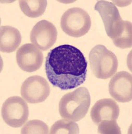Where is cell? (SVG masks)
<instances>
[{
	"label": "cell",
	"instance_id": "obj_1",
	"mask_svg": "<svg viewBox=\"0 0 132 134\" xmlns=\"http://www.w3.org/2000/svg\"><path fill=\"white\" fill-rule=\"evenodd\" d=\"M46 75L53 87L68 90L85 82L87 62L81 50L69 44L51 50L46 57Z\"/></svg>",
	"mask_w": 132,
	"mask_h": 134
},
{
	"label": "cell",
	"instance_id": "obj_2",
	"mask_svg": "<svg viewBox=\"0 0 132 134\" xmlns=\"http://www.w3.org/2000/svg\"><path fill=\"white\" fill-rule=\"evenodd\" d=\"M91 97L87 88L84 87L65 94L59 103V114L63 118L79 121L85 117L90 108Z\"/></svg>",
	"mask_w": 132,
	"mask_h": 134
},
{
	"label": "cell",
	"instance_id": "obj_3",
	"mask_svg": "<svg viewBox=\"0 0 132 134\" xmlns=\"http://www.w3.org/2000/svg\"><path fill=\"white\" fill-rule=\"evenodd\" d=\"M89 62L93 74L100 79L111 78L118 68V60L115 54L101 44L90 51Z\"/></svg>",
	"mask_w": 132,
	"mask_h": 134
},
{
	"label": "cell",
	"instance_id": "obj_4",
	"mask_svg": "<svg viewBox=\"0 0 132 134\" xmlns=\"http://www.w3.org/2000/svg\"><path fill=\"white\" fill-rule=\"evenodd\" d=\"M91 26L90 15L82 8H70L61 17V29L70 36L74 38L83 36L87 34Z\"/></svg>",
	"mask_w": 132,
	"mask_h": 134
},
{
	"label": "cell",
	"instance_id": "obj_5",
	"mask_svg": "<svg viewBox=\"0 0 132 134\" xmlns=\"http://www.w3.org/2000/svg\"><path fill=\"white\" fill-rule=\"evenodd\" d=\"M2 115L5 123L8 125L20 127L28 119L29 108L23 99L18 96L11 97L3 103Z\"/></svg>",
	"mask_w": 132,
	"mask_h": 134
},
{
	"label": "cell",
	"instance_id": "obj_6",
	"mask_svg": "<svg viewBox=\"0 0 132 134\" xmlns=\"http://www.w3.org/2000/svg\"><path fill=\"white\" fill-rule=\"evenodd\" d=\"M94 9L102 17L107 35L114 40L125 24V21L122 20L118 9L113 3L103 0L96 3Z\"/></svg>",
	"mask_w": 132,
	"mask_h": 134
},
{
	"label": "cell",
	"instance_id": "obj_7",
	"mask_svg": "<svg viewBox=\"0 0 132 134\" xmlns=\"http://www.w3.org/2000/svg\"><path fill=\"white\" fill-rule=\"evenodd\" d=\"M50 94L49 83L43 77L32 76L25 80L21 87V97L29 103H40L47 99Z\"/></svg>",
	"mask_w": 132,
	"mask_h": 134
},
{
	"label": "cell",
	"instance_id": "obj_8",
	"mask_svg": "<svg viewBox=\"0 0 132 134\" xmlns=\"http://www.w3.org/2000/svg\"><path fill=\"white\" fill-rule=\"evenodd\" d=\"M58 31L52 22L41 20L32 28L30 40L33 44L42 50H46L54 45L57 40Z\"/></svg>",
	"mask_w": 132,
	"mask_h": 134
},
{
	"label": "cell",
	"instance_id": "obj_9",
	"mask_svg": "<svg viewBox=\"0 0 132 134\" xmlns=\"http://www.w3.org/2000/svg\"><path fill=\"white\" fill-rule=\"evenodd\" d=\"M16 60L21 70L33 72L41 66L43 62V55L40 48L34 44H26L17 51Z\"/></svg>",
	"mask_w": 132,
	"mask_h": 134
},
{
	"label": "cell",
	"instance_id": "obj_10",
	"mask_svg": "<svg viewBox=\"0 0 132 134\" xmlns=\"http://www.w3.org/2000/svg\"><path fill=\"white\" fill-rule=\"evenodd\" d=\"M109 94L118 102L128 103L132 99V76L126 71L114 75L109 83Z\"/></svg>",
	"mask_w": 132,
	"mask_h": 134
},
{
	"label": "cell",
	"instance_id": "obj_11",
	"mask_svg": "<svg viewBox=\"0 0 132 134\" xmlns=\"http://www.w3.org/2000/svg\"><path fill=\"white\" fill-rule=\"evenodd\" d=\"M90 115L96 125L103 121H116L120 115V107L114 99H100L93 106Z\"/></svg>",
	"mask_w": 132,
	"mask_h": 134
},
{
	"label": "cell",
	"instance_id": "obj_12",
	"mask_svg": "<svg viewBox=\"0 0 132 134\" xmlns=\"http://www.w3.org/2000/svg\"><path fill=\"white\" fill-rule=\"evenodd\" d=\"M21 42L20 31L10 26L1 27L0 30V50L2 52H13L17 50Z\"/></svg>",
	"mask_w": 132,
	"mask_h": 134
},
{
	"label": "cell",
	"instance_id": "obj_13",
	"mask_svg": "<svg viewBox=\"0 0 132 134\" xmlns=\"http://www.w3.org/2000/svg\"><path fill=\"white\" fill-rule=\"evenodd\" d=\"M19 3L22 12L29 18H38L42 15L47 5L46 0H21Z\"/></svg>",
	"mask_w": 132,
	"mask_h": 134
},
{
	"label": "cell",
	"instance_id": "obj_14",
	"mask_svg": "<svg viewBox=\"0 0 132 134\" xmlns=\"http://www.w3.org/2000/svg\"><path fill=\"white\" fill-rule=\"evenodd\" d=\"M49 133L51 134H78L79 128L73 121L64 119L54 123Z\"/></svg>",
	"mask_w": 132,
	"mask_h": 134
},
{
	"label": "cell",
	"instance_id": "obj_15",
	"mask_svg": "<svg viewBox=\"0 0 132 134\" xmlns=\"http://www.w3.org/2000/svg\"><path fill=\"white\" fill-rule=\"evenodd\" d=\"M115 46L120 48H129L132 46V24L131 22L126 21L125 25L120 33L113 40Z\"/></svg>",
	"mask_w": 132,
	"mask_h": 134
},
{
	"label": "cell",
	"instance_id": "obj_16",
	"mask_svg": "<svg viewBox=\"0 0 132 134\" xmlns=\"http://www.w3.org/2000/svg\"><path fill=\"white\" fill-rule=\"evenodd\" d=\"M49 133L47 124L40 120H31L22 127V134H47Z\"/></svg>",
	"mask_w": 132,
	"mask_h": 134
},
{
	"label": "cell",
	"instance_id": "obj_17",
	"mask_svg": "<svg viewBox=\"0 0 132 134\" xmlns=\"http://www.w3.org/2000/svg\"><path fill=\"white\" fill-rule=\"evenodd\" d=\"M98 133L102 134L122 133L116 121H103L98 124Z\"/></svg>",
	"mask_w": 132,
	"mask_h": 134
}]
</instances>
